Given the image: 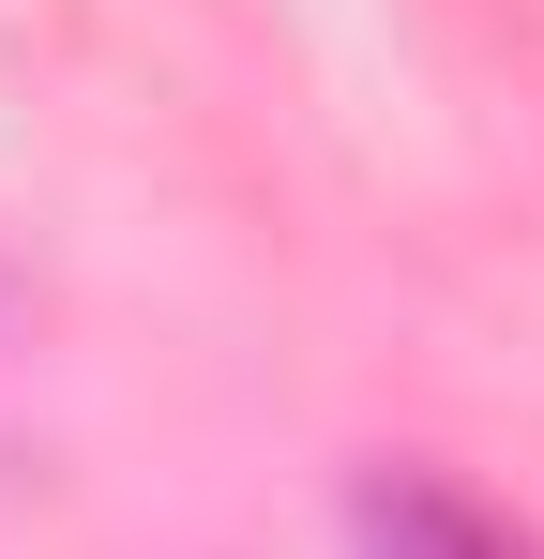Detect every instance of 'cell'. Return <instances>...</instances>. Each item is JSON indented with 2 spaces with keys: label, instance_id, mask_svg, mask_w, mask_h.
I'll use <instances>...</instances> for the list:
<instances>
[{
  "label": "cell",
  "instance_id": "1",
  "mask_svg": "<svg viewBox=\"0 0 544 559\" xmlns=\"http://www.w3.org/2000/svg\"><path fill=\"white\" fill-rule=\"evenodd\" d=\"M348 545L363 559H530L469 484H439V468H363L348 484Z\"/></svg>",
  "mask_w": 544,
  "mask_h": 559
}]
</instances>
